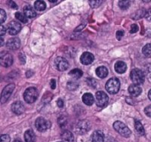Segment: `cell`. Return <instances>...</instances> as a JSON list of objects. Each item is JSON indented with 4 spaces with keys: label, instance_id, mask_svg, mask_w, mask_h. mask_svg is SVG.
Returning a JSON list of instances; mask_svg holds the SVG:
<instances>
[{
    "label": "cell",
    "instance_id": "cell-36",
    "mask_svg": "<svg viewBox=\"0 0 151 142\" xmlns=\"http://www.w3.org/2000/svg\"><path fill=\"white\" fill-rule=\"evenodd\" d=\"M116 36H117V38H118L119 40H120V39L122 38V36H124V31H123V30H119V31H117Z\"/></svg>",
    "mask_w": 151,
    "mask_h": 142
},
{
    "label": "cell",
    "instance_id": "cell-40",
    "mask_svg": "<svg viewBox=\"0 0 151 142\" xmlns=\"http://www.w3.org/2000/svg\"><path fill=\"white\" fill-rule=\"evenodd\" d=\"M50 86H51V89H55L56 88V81H55V79H51Z\"/></svg>",
    "mask_w": 151,
    "mask_h": 142
},
{
    "label": "cell",
    "instance_id": "cell-7",
    "mask_svg": "<svg viewBox=\"0 0 151 142\" xmlns=\"http://www.w3.org/2000/svg\"><path fill=\"white\" fill-rule=\"evenodd\" d=\"M14 88H15V85L13 84H10L4 88L2 94H1V103H4L6 100H8V99L11 97L12 92L14 91Z\"/></svg>",
    "mask_w": 151,
    "mask_h": 142
},
{
    "label": "cell",
    "instance_id": "cell-17",
    "mask_svg": "<svg viewBox=\"0 0 151 142\" xmlns=\"http://www.w3.org/2000/svg\"><path fill=\"white\" fill-rule=\"evenodd\" d=\"M88 131V125L86 121H81L77 125L76 132L78 133H85Z\"/></svg>",
    "mask_w": 151,
    "mask_h": 142
},
{
    "label": "cell",
    "instance_id": "cell-14",
    "mask_svg": "<svg viewBox=\"0 0 151 142\" xmlns=\"http://www.w3.org/2000/svg\"><path fill=\"white\" fill-rule=\"evenodd\" d=\"M128 92L129 93L134 96V97H137L142 93V88L141 86H139L138 84H132L129 86L128 88Z\"/></svg>",
    "mask_w": 151,
    "mask_h": 142
},
{
    "label": "cell",
    "instance_id": "cell-42",
    "mask_svg": "<svg viewBox=\"0 0 151 142\" xmlns=\"http://www.w3.org/2000/svg\"><path fill=\"white\" fill-rule=\"evenodd\" d=\"M148 96H149V99L151 100V90L149 92V95H148Z\"/></svg>",
    "mask_w": 151,
    "mask_h": 142
},
{
    "label": "cell",
    "instance_id": "cell-4",
    "mask_svg": "<svg viewBox=\"0 0 151 142\" xmlns=\"http://www.w3.org/2000/svg\"><path fill=\"white\" fill-rule=\"evenodd\" d=\"M130 78L134 83V84H141L145 80V76L142 70L139 68H134L130 73Z\"/></svg>",
    "mask_w": 151,
    "mask_h": 142
},
{
    "label": "cell",
    "instance_id": "cell-38",
    "mask_svg": "<svg viewBox=\"0 0 151 142\" xmlns=\"http://www.w3.org/2000/svg\"><path fill=\"white\" fill-rule=\"evenodd\" d=\"M8 4H9V5H10L12 9H17V8H18L17 4H16L14 2H12V1H9V2H8Z\"/></svg>",
    "mask_w": 151,
    "mask_h": 142
},
{
    "label": "cell",
    "instance_id": "cell-30",
    "mask_svg": "<svg viewBox=\"0 0 151 142\" xmlns=\"http://www.w3.org/2000/svg\"><path fill=\"white\" fill-rule=\"evenodd\" d=\"M89 4L92 7H97L102 4V1H98V0H93V1H89Z\"/></svg>",
    "mask_w": 151,
    "mask_h": 142
},
{
    "label": "cell",
    "instance_id": "cell-9",
    "mask_svg": "<svg viewBox=\"0 0 151 142\" xmlns=\"http://www.w3.org/2000/svg\"><path fill=\"white\" fill-rule=\"evenodd\" d=\"M55 64L59 71H65L69 68V62L63 57H58L55 60Z\"/></svg>",
    "mask_w": 151,
    "mask_h": 142
},
{
    "label": "cell",
    "instance_id": "cell-35",
    "mask_svg": "<svg viewBox=\"0 0 151 142\" xmlns=\"http://www.w3.org/2000/svg\"><path fill=\"white\" fill-rule=\"evenodd\" d=\"M145 17H146V19H147L148 20L151 21V7L150 8H149V10L146 12V13H145Z\"/></svg>",
    "mask_w": 151,
    "mask_h": 142
},
{
    "label": "cell",
    "instance_id": "cell-41",
    "mask_svg": "<svg viewBox=\"0 0 151 142\" xmlns=\"http://www.w3.org/2000/svg\"><path fill=\"white\" fill-rule=\"evenodd\" d=\"M146 69H147V73H148V75H149V76L151 77V64H150V65L146 68Z\"/></svg>",
    "mask_w": 151,
    "mask_h": 142
},
{
    "label": "cell",
    "instance_id": "cell-26",
    "mask_svg": "<svg viewBox=\"0 0 151 142\" xmlns=\"http://www.w3.org/2000/svg\"><path fill=\"white\" fill-rule=\"evenodd\" d=\"M35 8L37 11H43L46 8V4L43 1H36L35 3Z\"/></svg>",
    "mask_w": 151,
    "mask_h": 142
},
{
    "label": "cell",
    "instance_id": "cell-20",
    "mask_svg": "<svg viewBox=\"0 0 151 142\" xmlns=\"http://www.w3.org/2000/svg\"><path fill=\"white\" fill-rule=\"evenodd\" d=\"M82 100H83V102H84L86 105L91 106V105L94 103V96H93L91 93L87 92V93H85V94L82 96Z\"/></svg>",
    "mask_w": 151,
    "mask_h": 142
},
{
    "label": "cell",
    "instance_id": "cell-8",
    "mask_svg": "<svg viewBox=\"0 0 151 142\" xmlns=\"http://www.w3.org/2000/svg\"><path fill=\"white\" fill-rule=\"evenodd\" d=\"M21 29V24L18 21H11L9 24H8V27H7V30H8V33L12 36H15L17 35Z\"/></svg>",
    "mask_w": 151,
    "mask_h": 142
},
{
    "label": "cell",
    "instance_id": "cell-11",
    "mask_svg": "<svg viewBox=\"0 0 151 142\" xmlns=\"http://www.w3.org/2000/svg\"><path fill=\"white\" fill-rule=\"evenodd\" d=\"M0 62H1V65L3 67H10L12 62H13V58L12 56L10 54V53H5V54H2L1 55V58H0Z\"/></svg>",
    "mask_w": 151,
    "mask_h": 142
},
{
    "label": "cell",
    "instance_id": "cell-29",
    "mask_svg": "<svg viewBox=\"0 0 151 142\" xmlns=\"http://www.w3.org/2000/svg\"><path fill=\"white\" fill-rule=\"evenodd\" d=\"M67 86H68V89L69 90H75V89H77L78 84L76 83H74V82H69L67 84Z\"/></svg>",
    "mask_w": 151,
    "mask_h": 142
},
{
    "label": "cell",
    "instance_id": "cell-15",
    "mask_svg": "<svg viewBox=\"0 0 151 142\" xmlns=\"http://www.w3.org/2000/svg\"><path fill=\"white\" fill-rule=\"evenodd\" d=\"M114 68H115V71H116L117 73H119V74H123V73H125V72L127 71V64H126L124 61L119 60V61L116 62Z\"/></svg>",
    "mask_w": 151,
    "mask_h": 142
},
{
    "label": "cell",
    "instance_id": "cell-39",
    "mask_svg": "<svg viewBox=\"0 0 151 142\" xmlns=\"http://www.w3.org/2000/svg\"><path fill=\"white\" fill-rule=\"evenodd\" d=\"M4 33H5V28L3 25H1V27H0V35H1V36H3L4 35Z\"/></svg>",
    "mask_w": 151,
    "mask_h": 142
},
{
    "label": "cell",
    "instance_id": "cell-43",
    "mask_svg": "<svg viewBox=\"0 0 151 142\" xmlns=\"http://www.w3.org/2000/svg\"><path fill=\"white\" fill-rule=\"evenodd\" d=\"M14 142H22V141H19V140H16V141H14Z\"/></svg>",
    "mask_w": 151,
    "mask_h": 142
},
{
    "label": "cell",
    "instance_id": "cell-32",
    "mask_svg": "<svg viewBox=\"0 0 151 142\" xmlns=\"http://www.w3.org/2000/svg\"><path fill=\"white\" fill-rule=\"evenodd\" d=\"M10 137L6 134H3L0 138V142H10Z\"/></svg>",
    "mask_w": 151,
    "mask_h": 142
},
{
    "label": "cell",
    "instance_id": "cell-27",
    "mask_svg": "<svg viewBox=\"0 0 151 142\" xmlns=\"http://www.w3.org/2000/svg\"><path fill=\"white\" fill-rule=\"evenodd\" d=\"M142 52L146 57L151 58V44H147L142 48Z\"/></svg>",
    "mask_w": 151,
    "mask_h": 142
},
{
    "label": "cell",
    "instance_id": "cell-18",
    "mask_svg": "<svg viewBox=\"0 0 151 142\" xmlns=\"http://www.w3.org/2000/svg\"><path fill=\"white\" fill-rule=\"evenodd\" d=\"M24 11V14L27 17V18H34L36 15L35 10L34 8H32L30 5H26L23 9Z\"/></svg>",
    "mask_w": 151,
    "mask_h": 142
},
{
    "label": "cell",
    "instance_id": "cell-25",
    "mask_svg": "<svg viewBox=\"0 0 151 142\" xmlns=\"http://www.w3.org/2000/svg\"><path fill=\"white\" fill-rule=\"evenodd\" d=\"M15 17H16V19H17L18 20H19V21L22 22V23H27V20H28L27 17L25 14H23V13H21V12H19L15 13Z\"/></svg>",
    "mask_w": 151,
    "mask_h": 142
},
{
    "label": "cell",
    "instance_id": "cell-24",
    "mask_svg": "<svg viewBox=\"0 0 151 142\" xmlns=\"http://www.w3.org/2000/svg\"><path fill=\"white\" fill-rule=\"evenodd\" d=\"M134 127H135V130L137 131V133L139 134H141V135H144L145 134L144 127H143V125H142V123L139 120H135V122H134Z\"/></svg>",
    "mask_w": 151,
    "mask_h": 142
},
{
    "label": "cell",
    "instance_id": "cell-3",
    "mask_svg": "<svg viewBox=\"0 0 151 142\" xmlns=\"http://www.w3.org/2000/svg\"><path fill=\"white\" fill-rule=\"evenodd\" d=\"M38 94L39 93H38L37 89H35V87H29V88H27L25 91L23 97H24V100H25L26 102H27V103H34L37 100Z\"/></svg>",
    "mask_w": 151,
    "mask_h": 142
},
{
    "label": "cell",
    "instance_id": "cell-13",
    "mask_svg": "<svg viewBox=\"0 0 151 142\" xmlns=\"http://www.w3.org/2000/svg\"><path fill=\"white\" fill-rule=\"evenodd\" d=\"M12 110L16 115H21L25 112V106L20 101H16L12 105Z\"/></svg>",
    "mask_w": 151,
    "mask_h": 142
},
{
    "label": "cell",
    "instance_id": "cell-34",
    "mask_svg": "<svg viewBox=\"0 0 151 142\" xmlns=\"http://www.w3.org/2000/svg\"><path fill=\"white\" fill-rule=\"evenodd\" d=\"M144 112H145V114H146L148 117H151V105L150 106H148V107H146V108H145Z\"/></svg>",
    "mask_w": 151,
    "mask_h": 142
},
{
    "label": "cell",
    "instance_id": "cell-21",
    "mask_svg": "<svg viewBox=\"0 0 151 142\" xmlns=\"http://www.w3.org/2000/svg\"><path fill=\"white\" fill-rule=\"evenodd\" d=\"M61 138H62L64 142H73V141H74L73 133L71 132H69V131H65L62 133Z\"/></svg>",
    "mask_w": 151,
    "mask_h": 142
},
{
    "label": "cell",
    "instance_id": "cell-12",
    "mask_svg": "<svg viewBox=\"0 0 151 142\" xmlns=\"http://www.w3.org/2000/svg\"><path fill=\"white\" fill-rule=\"evenodd\" d=\"M95 60L94 55L91 52H85L82 53V55L81 56V62L84 65H89L91 64Z\"/></svg>",
    "mask_w": 151,
    "mask_h": 142
},
{
    "label": "cell",
    "instance_id": "cell-28",
    "mask_svg": "<svg viewBox=\"0 0 151 142\" xmlns=\"http://www.w3.org/2000/svg\"><path fill=\"white\" fill-rule=\"evenodd\" d=\"M119 7H120L122 10L128 9V8H129V6H130V1H127V0H122V1H119Z\"/></svg>",
    "mask_w": 151,
    "mask_h": 142
},
{
    "label": "cell",
    "instance_id": "cell-6",
    "mask_svg": "<svg viewBox=\"0 0 151 142\" xmlns=\"http://www.w3.org/2000/svg\"><path fill=\"white\" fill-rule=\"evenodd\" d=\"M35 128L39 131V132H45L48 129H50V123L49 121H47L45 118L42 117H39L35 120Z\"/></svg>",
    "mask_w": 151,
    "mask_h": 142
},
{
    "label": "cell",
    "instance_id": "cell-23",
    "mask_svg": "<svg viewBox=\"0 0 151 142\" xmlns=\"http://www.w3.org/2000/svg\"><path fill=\"white\" fill-rule=\"evenodd\" d=\"M69 75L73 78V79H79L82 76L83 73L81 69L79 68H74L73 70H71V72L69 73Z\"/></svg>",
    "mask_w": 151,
    "mask_h": 142
},
{
    "label": "cell",
    "instance_id": "cell-22",
    "mask_svg": "<svg viewBox=\"0 0 151 142\" xmlns=\"http://www.w3.org/2000/svg\"><path fill=\"white\" fill-rule=\"evenodd\" d=\"M24 138L26 142H35V135L32 130H27L24 134Z\"/></svg>",
    "mask_w": 151,
    "mask_h": 142
},
{
    "label": "cell",
    "instance_id": "cell-2",
    "mask_svg": "<svg viewBox=\"0 0 151 142\" xmlns=\"http://www.w3.org/2000/svg\"><path fill=\"white\" fill-rule=\"evenodd\" d=\"M113 128L115 129V131L119 133L120 135H122L123 137H126V138H128L130 135H131V131L130 129L122 122L120 121H116L114 124H113Z\"/></svg>",
    "mask_w": 151,
    "mask_h": 142
},
{
    "label": "cell",
    "instance_id": "cell-33",
    "mask_svg": "<svg viewBox=\"0 0 151 142\" xmlns=\"http://www.w3.org/2000/svg\"><path fill=\"white\" fill-rule=\"evenodd\" d=\"M138 29H139L138 25H137V24H133V25L131 26V30H130V32H131L132 34H134V33H136V32L138 31Z\"/></svg>",
    "mask_w": 151,
    "mask_h": 142
},
{
    "label": "cell",
    "instance_id": "cell-10",
    "mask_svg": "<svg viewBox=\"0 0 151 142\" xmlns=\"http://www.w3.org/2000/svg\"><path fill=\"white\" fill-rule=\"evenodd\" d=\"M6 46L9 50H12V51L17 50L20 46V41L18 37L10 38L6 43Z\"/></svg>",
    "mask_w": 151,
    "mask_h": 142
},
{
    "label": "cell",
    "instance_id": "cell-1",
    "mask_svg": "<svg viewBox=\"0 0 151 142\" xmlns=\"http://www.w3.org/2000/svg\"><path fill=\"white\" fill-rule=\"evenodd\" d=\"M106 90L111 94H116L120 88V82L118 78L113 77L109 79V81L106 83Z\"/></svg>",
    "mask_w": 151,
    "mask_h": 142
},
{
    "label": "cell",
    "instance_id": "cell-31",
    "mask_svg": "<svg viewBox=\"0 0 151 142\" xmlns=\"http://www.w3.org/2000/svg\"><path fill=\"white\" fill-rule=\"evenodd\" d=\"M5 18H6L5 12L3 9H0V21H1V23H3L4 21Z\"/></svg>",
    "mask_w": 151,
    "mask_h": 142
},
{
    "label": "cell",
    "instance_id": "cell-16",
    "mask_svg": "<svg viewBox=\"0 0 151 142\" xmlns=\"http://www.w3.org/2000/svg\"><path fill=\"white\" fill-rule=\"evenodd\" d=\"M92 142H104V135L101 131H96L91 137Z\"/></svg>",
    "mask_w": 151,
    "mask_h": 142
},
{
    "label": "cell",
    "instance_id": "cell-19",
    "mask_svg": "<svg viewBox=\"0 0 151 142\" xmlns=\"http://www.w3.org/2000/svg\"><path fill=\"white\" fill-rule=\"evenodd\" d=\"M96 75L98 77L100 78H105L107 76H108V69L106 67H104V66H101L99 68H96Z\"/></svg>",
    "mask_w": 151,
    "mask_h": 142
},
{
    "label": "cell",
    "instance_id": "cell-37",
    "mask_svg": "<svg viewBox=\"0 0 151 142\" xmlns=\"http://www.w3.org/2000/svg\"><path fill=\"white\" fill-rule=\"evenodd\" d=\"M57 105L58 106V108H63L64 107V100L61 99H58L57 101Z\"/></svg>",
    "mask_w": 151,
    "mask_h": 142
},
{
    "label": "cell",
    "instance_id": "cell-5",
    "mask_svg": "<svg viewBox=\"0 0 151 142\" xmlns=\"http://www.w3.org/2000/svg\"><path fill=\"white\" fill-rule=\"evenodd\" d=\"M96 100L97 106L100 107V108H103V107H104V106H106L108 104L109 97L104 92L100 91V92H97L96 93Z\"/></svg>",
    "mask_w": 151,
    "mask_h": 142
}]
</instances>
